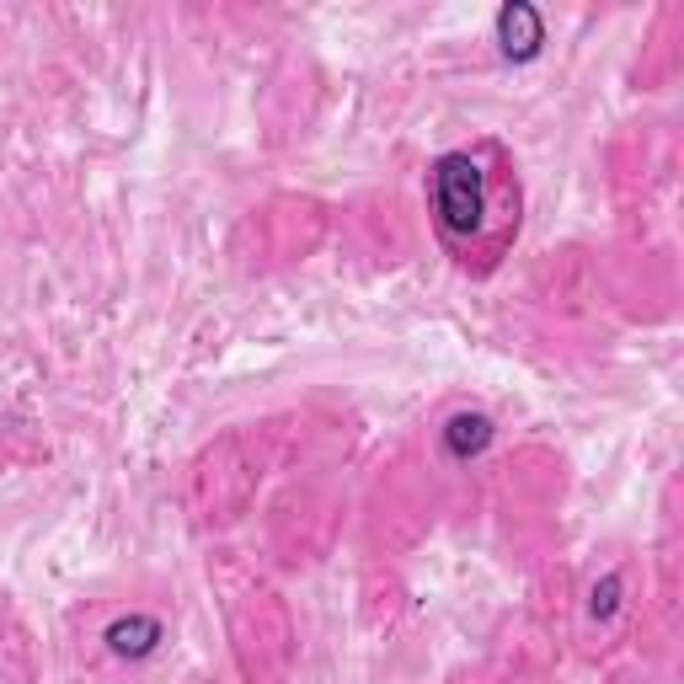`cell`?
<instances>
[{
    "label": "cell",
    "mask_w": 684,
    "mask_h": 684,
    "mask_svg": "<svg viewBox=\"0 0 684 684\" xmlns=\"http://www.w3.org/2000/svg\"><path fill=\"white\" fill-rule=\"evenodd\" d=\"M434 225L449 247H487L498 225V198H493V177L482 172V156L449 150L434 161Z\"/></svg>",
    "instance_id": "6da1fadb"
},
{
    "label": "cell",
    "mask_w": 684,
    "mask_h": 684,
    "mask_svg": "<svg viewBox=\"0 0 684 684\" xmlns=\"http://www.w3.org/2000/svg\"><path fill=\"white\" fill-rule=\"evenodd\" d=\"M156 642H161V625H156V621H145V615H139V621H119V625H108V647H113V652H128V658L150 652Z\"/></svg>",
    "instance_id": "7a4b0ae2"
},
{
    "label": "cell",
    "mask_w": 684,
    "mask_h": 684,
    "mask_svg": "<svg viewBox=\"0 0 684 684\" xmlns=\"http://www.w3.org/2000/svg\"><path fill=\"white\" fill-rule=\"evenodd\" d=\"M449 449H455V455H471V449H482V444H487V438H493V423H487V418H482V412H465V418H455V423H449Z\"/></svg>",
    "instance_id": "3957f363"
}]
</instances>
